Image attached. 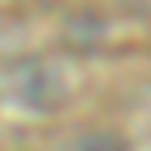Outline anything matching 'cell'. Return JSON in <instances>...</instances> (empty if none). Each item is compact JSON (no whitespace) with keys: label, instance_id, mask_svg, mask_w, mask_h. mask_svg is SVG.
Here are the masks:
<instances>
[{"label":"cell","instance_id":"cell-1","mask_svg":"<svg viewBox=\"0 0 151 151\" xmlns=\"http://www.w3.org/2000/svg\"><path fill=\"white\" fill-rule=\"evenodd\" d=\"M76 151H127V147H123V139H115V135H88V139H80Z\"/></svg>","mask_w":151,"mask_h":151}]
</instances>
